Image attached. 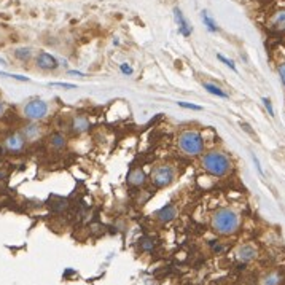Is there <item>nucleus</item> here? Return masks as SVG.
Wrapping results in <instances>:
<instances>
[{"mask_svg": "<svg viewBox=\"0 0 285 285\" xmlns=\"http://www.w3.org/2000/svg\"><path fill=\"white\" fill-rule=\"evenodd\" d=\"M51 86H61V88H65V90H77V85H72V83H64V81H53L50 83Z\"/></svg>", "mask_w": 285, "mask_h": 285, "instance_id": "obj_21", "label": "nucleus"}, {"mask_svg": "<svg viewBox=\"0 0 285 285\" xmlns=\"http://www.w3.org/2000/svg\"><path fill=\"white\" fill-rule=\"evenodd\" d=\"M263 104H264V107H266V110L271 117H274V108H273V104H271V100L268 97H263Z\"/></svg>", "mask_w": 285, "mask_h": 285, "instance_id": "obj_24", "label": "nucleus"}, {"mask_svg": "<svg viewBox=\"0 0 285 285\" xmlns=\"http://www.w3.org/2000/svg\"><path fill=\"white\" fill-rule=\"evenodd\" d=\"M37 65L40 67L42 70H54L58 69V59L51 56L48 53H40L38 58H37Z\"/></svg>", "mask_w": 285, "mask_h": 285, "instance_id": "obj_8", "label": "nucleus"}, {"mask_svg": "<svg viewBox=\"0 0 285 285\" xmlns=\"http://www.w3.org/2000/svg\"><path fill=\"white\" fill-rule=\"evenodd\" d=\"M219 59L222 61V63H225L228 67H229V69H233L234 72H237V69H236V65H234V63H233V61L231 59H228V58H225V56H223V54H219Z\"/></svg>", "mask_w": 285, "mask_h": 285, "instance_id": "obj_23", "label": "nucleus"}, {"mask_svg": "<svg viewBox=\"0 0 285 285\" xmlns=\"http://www.w3.org/2000/svg\"><path fill=\"white\" fill-rule=\"evenodd\" d=\"M174 18H175V23L179 26V32L182 33L183 37H190L191 35V26L188 24L187 18L183 16V13L180 8H174Z\"/></svg>", "mask_w": 285, "mask_h": 285, "instance_id": "obj_10", "label": "nucleus"}, {"mask_svg": "<svg viewBox=\"0 0 285 285\" xmlns=\"http://www.w3.org/2000/svg\"><path fill=\"white\" fill-rule=\"evenodd\" d=\"M282 282V276L279 273H269L261 279V285H279Z\"/></svg>", "mask_w": 285, "mask_h": 285, "instance_id": "obj_16", "label": "nucleus"}, {"mask_svg": "<svg viewBox=\"0 0 285 285\" xmlns=\"http://www.w3.org/2000/svg\"><path fill=\"white\" fill-rule=\"evenodd\" d=\"M212 228L219 234H233L239 228V215L231 209H219L212 217Z\"/></svg>", "mask_w": 285, "mask_h": 285, "instance_id": "obj_1", "label": "nucleus"}, {"mask_svg": "<svg viewBox=\"0 0 285 285\" xmlns=\"http://www.w3.org/2000/svg\"><path fill=\"white\" fill-rule=\"evenodd\" d=\"M201 19H202V21H204V26L207 27V29H209L210 32H217V31H219V27H217L215 21L209 16V13H207V11H202V13H201Z\"/></svg>", "mask_w": 285, "mask_h": 285, "instance_id": "obj_18", "label": "nucleus"}, {"mask_svg": "<svg viewBox=\"0 0 285 285\" xmlns=\"http://www.w3.org/2000/svg\"><path fill=\"white\" fill-rule=\"evenodd\" d=\"M24 145H26V140H24L23 135L18 134V132H13L5 139V147H6V150L8 152L18 153V152L23 150Z\"/></svg>", "mask_w": 285, "mask_h": 285, "instance_id": "obj_6", "label": "nucleus"}, {"mask_svg": "<svg viewBox=\"0 0 285 285\" xmlns=\"http://www.w3.org/2000/svg\"><path fill=\"white\" fill-rule=\"evenodd\" d=\"M236 258L242 261V263H249L253 258H256V249L252 244H244L239 249L236 250Z\"/></svg>", "mask_w": 285, "mask_h": 285, "instance_id": "obj_7", "label": "nucleus"}, {"mask_svg": "<svg viewBox=\"0 0 285 285\" xmlns=\"http://www.w3.org/2000/svg\"><path fill=\"white\" fill-rule=\"evenodd\" d=\"M120 70L125 73V75H132L134 70H132V67L131 65H127V64H121L120 65Z\"/></svg>", "mask_w": 285, "mask_h": 285, "instance_id": "obj_25", "label": "nucleus"}, {"mask_svg": "<svg viewBox=\"0 0 285 285\" xmlns=\"http://www.w3.org/2000/svg\"><path fill=\"white\" fill-rule=\"evenodd\" d=\"M279 75H281V80H282V83L285 86V63H282L279 65Z\"/></svg>", "mask_w": 285, "mask_h": 285, "instance_id": "obj_26", "label": "nucleus"}, {"mask_svg": "<svg viewBox=\"0 0 285 285\" xmlns=\"http://www.w3.org/2000/svg\"><path fill=\"white\" fill-rule=\"evenodd\" d=\"M0 64H2V65H5L6 63H5V59H2V58H0Z\"/></svg>", "mask_w": 285, "mask_h": 285, "instance_id": "obj_30", "label": "nucleus"}, {"mask_svg": "<svg viewBox=\"0 0 285 285\" xmlns=\"http://www.w3.org/2000/svg\"><path fill=\"white\" fill-rule=\"evenodd\" d=\"M0 77L13 78V80H18V81H29V78H27V77H21V75H13V73H5V72H0Z\"/></svg>", "mask_w": 285, "mask_h": 285, "instance_id": "obj_22", "label": "nucleus"}, {"mask_svg": "<svg viewBox=\"0 0 285 285\" xmlns=\"http://www.w3.org/2000/svg\"><path fill=\"white\" fill-rule=\"evenodd\" d=\"M252 158H253V162H255L256 169H258V172H260V174H263V169H261V166H260V161H258V158H256V156H252Z\"/></svg>", "mask_w": 285, "mask_h": 285, "instance_id": "obj_27", "label": "nucleus"}, {"mask_svg": "<svg viewBox=\"0 0 285 285\" xmlns=\"http://www.w3.org/2000/svg\"><path fill=\"white\" fill-rule=\"evenodd\" d=\"M202 167L206 169L209 174L215 175V177H223L229 172L231 169V162H229L228 156L222 152H209L202 156Z\"/></svg>", "mask_w": 285, "mask_h": 285, "instance_id": "obj_2", "label": "nucleus"}, {"mask_svg": "<svg viewBox=\"0 0 285 285\" xmlns=\"http://www.w3.org/2000/svg\"><path fill=\"white\" fill-rule=\"evenodd\" d=\"M51 147L53 148H56V150H61V148H64L65 144H67V140H65V135L64 134H61V132H54L51 134Z\"/></svg>", "mask_w": 285, "mask_h": 285, "instance_id": "obj_14", "label": "nucleus"}, {"mask_svg": "<svg viewBox=\"0 0 285 285\" xmlns=\"http://www.w3.org/2000/svg\"><path fill=\"white\" fill-rule=\"evenodd\" d=\"M179 107L182 108H187V110H196V112H201L202 107L201 105H196V104H188V102H177Z\"/></svg>", "mask_w": 285, "mask_h": 285, "instance_id": "obj_20", "label": "nucleus"}, {"mask_svg": "<svg viewBox=\"0 0 285 285\" xmlns=\"http://www.w3.org/2000/svg\"><path fill=\"white\" fill-rule=\"evenodd\" d=\"M46 113H48V105H46V102H43V100H40V99L31 100V102L24 107L26 118H29L32 121L43 120L46 117Z\"/></svg>", "mask_w": 285, "mask_h": 285, "instance_id": "obj_5", "label": "nucleus"}, {"mask_svg": "<svg viewBox=\"0 0 285 285\" xmlns=\"http://www.w3.org/2000/svg\"><path fill=\"white\" fill-rule=\"evenodd\" d=\"M175 172L171 166H158L152 171V182L155 183L158 188H164L169 187L174 182Z\"/></svg>", "mask_w": 285, "mask_h": 285, "instance_id": "obj_4", "label": "nucleus"}, {"mask_svg": "<svg viewBox=\"0 0 285 285\" xmlns=\"http://www.w3.org/2000/svg\"><path fill=\"white\" fill-rule=\"evenodd\" d=\"M269 29H273L276 32L285 31V10L277 11L276 15L269 19Z\"/></svg>", "mask_w": 285, "mask_h": 285, "instance_id": "obj_13", "label": "nucleus"}, {"mask_svg": "<svg viewBox=\"0 0 285 285\" xmlns=\"http://www.w3.org/2000/svg\"><path fill=\"white\" fill-rule=\"evenodd\" d=\"M202 86H204V90H206L207 93L214 94V96H217V97H223V99H226V97H228V94H226L225 91H223L220 86L212 85V83H204Z\"/></svg>", "mask_w": 285, "mask_h": 285, "instance_id": "obj_15", "label": "nucleus"}, {"mask_svg": "<svg viewBox=\"0 0 285 285\" xmlns=\"http://www.w3.org/2000/svg\"><path fill=\"white\" fill-rule=\"evenodd\" d=\"M38 135H40V126H37V125L26 126V129H24V137L26 139L35 140V139H38Z\"/></svg>", "mask_w": 285, "mask_h": 285, "instance_id": "obj_17", "label": "nucleus"}, {"mask_svg": "<svg viewBox=\"0 0 285 285\" xmlns=\"http://www.w3.org/2000/svg\"><path fill=\"white\" fill-rule=\"evenodd\" d=\"M156 217H158L159 222L167 223L177 217V209H175V206H172V204H166L164 207H161L158 212H156Z\"/></svg>", "mask_w": 285, "mask_h": 285, "instance_id": "obj_11", "label": "nucleus"}, {"mask_svg": "<svg viewBox=\"0 0 285 285\" xmlns=\"http://www.w3.org/2000/svg\"><path fill=\"white\" fill-rule=\"evenodd\" d=\"M145 174L142 169H132V171H129V174H127V183L132 187H140L145 183Z\"/></svg>", "mask_w": 285, "mask_h": 285, "instance_id": "obj_12", "label": "nucleus"}, {"mask_svg": "<svg viewBox=\"0 0 285 285\" xmlns=\"http://www.w3.org/2000/svg\"><path fill=\"white\" fill-rule=\"evenodd\" d=\"M91 126V121L86 115H77L75 118L72 120V131L73 134H85Z\"/></svg>", "mask_w": 285, "mask_h": 285, "instance_id": "obj_9", "label": "nucleus"}, {"mask_svg": "<svg viewBox=\"0 0 285 285\" xmlns=\"http://www.w3.org/2000/svg\"><path fill=\"white\" fill-rule=\"evenodd\" d=\"M179 147L180 150L190 155V156H198L204 150V140H202V135L196 131H183L179 135Z\"/></svg>", "mask_w": 285, "mask_h": 285, "instance_id": "obj_3", "label": "nucleus"}, {"mask_svg": "<svg viewBox=\"0 0 285 285\" xmlns=\"http://www.w3.org/2000/svg\"><path fill=\"white\" fill-rule=\"evenodd\" d=\"M70 75H77V77H86L83 72H80V70H69Z\"/></svg>", "mask_w": 285, "mask_h": 285, "instance_id": "obj_28", "label": "nucleus"}, {"mask_svg": "<svg viewBox=\"0 0 285 285\" xmlns=\"http://www.w3.org/2000/svg\"><path fill=\"white\" fill-rule=\"evenodd\" d=\"M31 54H32L31 48H18L15 51V58L19 59V61H27L31 58Z\"/></svg>", "mask_w": 285, "mask_h": 285, "instance_id": "obj_19", "label": "nucleus"}, {"mask_svg": "<svg viewBox=\"0 0 285 285\" xmlns=\"http://www.w3.org/2000/svg\"><path fill=\"white\" fill-rule=\"evenodd\" d=\"M3 110H5V105H3V102L0 100V117L3 115Z\"/></svg>", "mask_w": 285, "mask_h": 285, "instance_id": "obj_29", "label": "nucleus"}]
</instances>
